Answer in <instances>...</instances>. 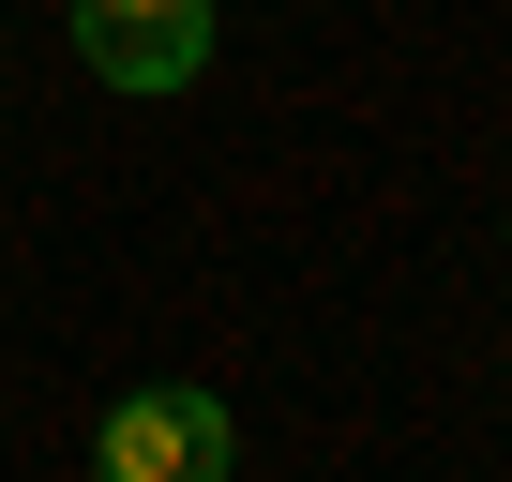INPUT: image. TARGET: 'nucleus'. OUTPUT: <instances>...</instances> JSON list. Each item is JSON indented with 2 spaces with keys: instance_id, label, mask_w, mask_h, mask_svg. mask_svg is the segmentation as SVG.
<instances>
[{
  "instance_id": "1",
  "label": "nucleus",
  "mask_w": 512,
  "mask_h": 482,
  "mask_svg": "<svg viewBox=\"0 0 512 482\" xmlns=\"http://www.w3.org/2000/svg\"><path fill=\"white\" fill-rule=\"evenodd\" d=\"M226 467H241V422L196 377H136L91 437V482H226Z\"/></svg>"
},
{
  "instance_id": "2",
  "label": "nucleus",
  "mask_w": 512,
  "mask_h": 482,
  "mask_svg": "<svg viewBox=\"0 0 512 482\" xmlns=\"http://www.w3.org/2000/svg\"><path fill=\"white\" fill-rule=\"evenodd\" d=\"M76 61L106 91H181L211 76V0H76Z\"/></svg>"
}]
</instances>
